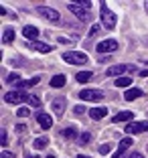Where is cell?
<instances>
[{
  "instance_id": "cell-1",
  "label": "cell",
  "mask_w": 148,
  "mask_h": 158,
  "mask_svg": "<svg viewBox=\"0 0 148 158\" xmlns=\"http://www.w3.org/2000/svg\"><path fill=\"white\" fill-rule=\"evenodd\" d=\"M99 16H102V24L108 28V31H112V28H116L118 16H116L114 12H112V10L108 8L106 4H102V8H99Z\"/></svg>"
},
{
  "instance_id": "cell-2",
  "label": "cell",
  "mask_w": 148,
  "mask_h": 158,
  "mask_svg": "<svg viewBox=\"0 0 148 158\" xmlns=\"http://www.w3.org/2000/svg\"><path fill=\"white\" fill-rule=\"evenodd\" d=\"M67 8H69L73 14H77L81 20H89V12H87L89 2H69V4H67Z\"/></svg>"
},
{
  "instance_id": "cell-3",
  "label": "cell",
  "mask_w": 148,
  "mask_h": 158,
  "mask_svg": "<svg viewBox=\"0 0 148 158\" xmlns=\"http://www.w3.org/2000/svg\"><path fill=\"white\" fill-rule=\"evenodd\" d=\"M63 61L71 63V65H83V63H87V55L81 51H67L63 53Z\"/></svg>"
},
{
  "instance_id": "cell-4",
  "label": "cell",
  "mask_w": 148,
  "mask_h": 158,
  "mask_svg": "<svg viewBox=\"0 0 148 158\" xmlns=\"http://www.w3.org/2000/svg\"><path fill=\"white\" fill-rule=\"evenodd\" d=\"M4 102L6 103H20V102H28L27 91H20V89H12V91L4 93Z\"/></svg>"
},
{
  "instance_id": "cell-5",
  "label": "cell",
  "mask_w": 148,
  "mask_h": 158,
  "mask_svg": "<svg viewBox=\"0 0 148 158\" xmlns=\"http://www.w3.org/2000/svg\"><path fill=\"white\" fill-rule=\"evenodd\" d=\"M102 89H81L79 91V99H83V102H102Z\"/></svg>"
},
{
  "instance_id": "cell-6",
  "label": "cell",
  "mask_w": 148,
  "mask_h": 158,
  "mask_svg": "<svg viewBox=\"0 0 148 158\" xmlns=\"http://www.w3.org/2000/svg\"><path fill=\"white\" fill-rule=\"evenodd\" d=\"M97 53H112L118 49V41H114V39H106V41H99L97 43Z\"/></svg>"
},
{
  "instance_id": "cell-7",
  "label": "cell",
  "mask_w": 148,
  "mask_h": 158,
  "mask_svg": "<svg viewBox=\"0 0 148 158\" xmlns=\"http://www.w3.org/2000/svg\"><path fill=\"white\" fill-rule=\"evenodd\" d=\"M37 12L41 16H45L47 20H51V23H57L59 20V12L55 8H49V6H37Z\"/></svg>"
},
{
  "instance_id": "cell-8",
  "label": "cell",
  "mask_w": 148,
  "mask_h": 158,
  "mask_svg": "<svg viewBox=\"0 0 148 158\" xmlns=\"http://www.w3.org/2000/svg\"><path fill=\"white\" fill-rule=\"evenodd\" d=\"M140 132H148V122H130L126 126V134H140Z\"/></svg>"
},
{
  "instance_id": "cell-9",
  "label": "cell",
  "mask_w": 148,
  "mask_h": 158,
  "mask_svg": "<svg viewBox=\"0 0 148 158\" xmlns=\"http://www.w3.org/2000/svg\"><path fill=\"white\" fill-rule=\"evenodd\" d=\"M134 69H136L134 65H114V67H110V69L106 71V75H110V77H118V75L126 73V71H134Z\"/></svg>"
},
{
  "instance_id": "cell-10",
  "label": "cell",
  "mask_w": 148,
  "mask_h": 158,
  "mask_svg": "<svg viewBox=\"0 0 148 158\" xmlns=\"http://www.w3.org/2000/svg\"><path fill=\"white\" fill-rule=\"evenodd\" d=\"M23 35H24V39H28V43H31V41H37V37H39V28H37V27H32V24H27V27L23 28Z\"/></svg>"
},
{
  "instance_id": "cell-11",
  "label": "cell",
  "mask_w": 148,
  "mask_h": 158,
  "mask_svg": "<svg viewBox=\"0 0 148 158\" xmlns=\"http://www.w3.org/2000/svg\"><path fill=\"white\" fill-rule=\"evenodd\" d=\"M28 47L35 49V51H39V53H51L53 51L51 45H47V43H39V41H31V43H28Z\"/></svg>"
},
{
  "instance_id": "cell-12",
  "label": "cell",
  "mask_w": 148,
  "mask_h": 158,
  "mask_svg": "<svg viewBox=\"0 0 148 158\" xmlns=\"http://www.w3.org/2000/svg\"><path fill=\"white\" fill-rule=\"evenodd\" d=\"M37 122H39V126H41L43 130H49L53 126V118L49 116V114H39L37 116Z\"/></svg>"
},
{
  "instance_id": "cell-13",
  "label": "cell",
  "mask_w": 148,
  "mask_h": 158,
  "mask_svg": "<svg viewBox=\"0 0 148 158\" xmlns=\"http://www.w3.org/2000/svg\"><path fill=\"white\" fill-rule=\"evenodd\" d=\"M39 81H41V77L37 75V77H31V79H27V81H20V83L16 85L14 89H20V91H24V89H28V87H35Z\"/></svg>"
},
{
  "instance_id": "cell-14",
  "label": "cell",
  "mask_w": 148,
  "mask_h": 158,
  "mask_svg": "<svg viewBox=\"0 0 148 158\" xmlns=\"http://www.w3.org/2000/svg\"><path fill=\"white\" fill-rule=\"evenodd\" d=\"M108 116V107H91L89 110V118L91 120H102Z\"/></svg>"
},
{
  "instance_id": "cell-15",
  "label": "cell",
  "mask_w": 148,
  "mask_h": 158,
  "mask_svg": "<svg viewBox=\"0 0 148 158\" xmlns=\"http://www.w3.org/2000/svg\"><path fill=\"white\" fill-rule=\"evenodd\" d=\"M53 110H55L57 116H63L65 114V98H55L53 99Z\"/></svg>"
},
{
  "instance_id": "cell-16",
  "label": "cell",
  "mask_w": 148,
  "mask_h": 158,
  "mask_svg": "<svg viewBox=\"0 0 148 158\" xmlns=\"http://www.w3.org/2000/svg\"><path fill=\"white\" fill-rule=\"evenodd\" d=\"M124 98L128 99V102H132V99H138V98H142V89H136V87H132V89H126Z\"/></svg>"
},
{
  "instance_id": "cell-17",
  "label": "cell",
  "mask_w": 148,
  "mask_h": 158,
  "mask_svg": "<svg viewBox=\"0 0 148 158\" xmlns=\"http://www.w3.org/2000/svg\"><path fill=\"white\" fill-rule=\"evenodd\" d=\"M130 146H132V138H122V142H120V146H118L116 154H118V156H122V154H124Z\"/></svg>"
},
{
  "instance_id": "cell-18",
  "label": "cell",
  "mask_w": 148,
  "mask_h": 158,
  "mask_svg": "<svg viewBox=\"0 0 148 158\" xmlns=\"http://www.w3.org/2000/svg\"><path fill=\"white\" fill-rule=\"evenodd\" d=\"M65 83H67V79H65V75H61V73L53 75V79H51V87H63Z\"/></svg>"
},
{
  "instance_id": "cell-19",
  "label": "cell",
  "mask_w": 148,
  "mask_h": 158,
  "mask_svg": "<svg viewBox=\"0 0 148 158\" xmlns=\"http://www.w3.org/2000/svg\"><path fill=\"white\" fill-rule=\"evenodd\" d=\"M132 118H134L132 112H120V114L114 116V122H128V120H132Z\"/></svg>"
},
{
  "instance_id": "cell-20",
  "label": "cell",
  "mask_w": 148,
  "mask_h": 158,
  "mask_svg": "<svg viewBox=\"0 0 148 158\" xmlns=\"http://www.w3.org/2000/svg\"><path fill=\"white\" fill-rule=\"evenodd\" d=\"M75 79H77L79 83H87L89 79H91V71H81V73L75 75Z\"/></svg>"
},
{
  "instance_id": "cell-21",
  "label": "cell",
  "mask_w": 148,
  "mask_h": 158,
  "mask_svg": "<svg viewBox=\"0 0 148 158\" xmlns=\"http://www.w3.org/2000/svg\"><path fill=\"white\" fill-rule=\"evenodd\" d=\"M47 146H49V138H45V136L35 140V148L37 150H43V148H47Z\"/></svg>"
},
{
  "instance_id": "cell-22",
  "label": "cell",
  "mask_w": 148,
  "mask_h": 158,
  "mask_svg": "<svg viewBox=\"0 0 148 158\" xmlns=\"http://www.w3.org/2000/svg\"><path fill=\"white\" fill-rule=\"evenodd\" d=\"M61 134H63V138H75V136H77V130H75V126H69V128H65L63 132H61Z\"/></svg>"
},
{
  "instance_id": "cell-23",
  "label": "cell",
  "mask_w": 148,
  "mask_h": 158,
  "mask_svg": "<svg viewBox=\"0 0 148 158\" xmlns=\"http://www.w3.org/2000/svg\"><path fill=\"white\" fill-rule=\"evenodd\" d=\"M132 85V79L130 77H118L116 79V87H130Z\"/></svg>"
},
{
  "instance_id": "cell-24",
  "label": "cell",
  "mask_w": 148,
  "mask_h": 158,
  "mask_svg": "<svg viewBox=\"0 0 148 158\" xmlns=\"http://www.w3.org/2000/svg\"><path fill=\"white\" fill-rule=\"evenodd\" d=\"M2 41H4V43H12L14 41V31H12V28H6V31H4Z\"/></svg>"
},
{
  "instance_id": "cell-25",
  "label": "cell",
  "mask_w": 148,
  "mask_h": 158,
  "mask_svg": "<svg viewBox=\"0 0 148 158\" xmlns=\"http://www.w3.org/2000/svg\"><path fill=\"white\" fill-rule=\"evenodd\" d=\"M6 81H8V83H16V85H19L20 83V73H10L8 77H6Z\"/></svg>"
},
{
  "instance_id": "cell-26",
  "label": "cell",
  "mask_w": 148,
  "mask_h": 158,
  "mask_svg": "<svg viewBox=\"0 0 148 158\" xmlns=\"http://www.w3.org/2000/svg\"><path fill=\"white\" fill-rule=\"evenodd\" d=\"M89 140H91V134H89V132H83V134L79 136V144H89Z\"/></svg>"
},
{
  "instance_id": "cell-27",
  "label": "cell",
  "mask_w": 148,
  "mask_h": 158,
  "mask_svg": "<svg viewBox=\"0 0 148 158\" xmlns=\"http://www.w3.org/2000/svg\"><path fill=\"white\" fill-rule=\"evenodd\" d=\"M28 103H31L32 107H41V99H39L37 95H28Z\"/></svg>"
},
{
  "instance_id": "cell-28",
  "label": "cell",
  "mask_w": 148,
  "mask_h": 158,
  "mask_svg": "<svg viewBox=\"0 0 148 158\" xmlns=\"http://www.w3.org/2000/svg\"><path fill=\"white\" fill-rule=\"evenodd\" d=\"M0 144H2V148L8 144V136H6V132H4V130L0 132Z\"/></svg>"
},
{
  "instance_id": "cell-29",
  "label": "cell",
  "mask_w": 148,
  "mask_h": 158,
  "mask_svg": "<svg viewBox=\"0 0 148 158\" xmlns=\"http://www.w3.org/2000/svg\"><path fill=\"white\" fill-rule=\"evenodd\" d=\"M112 150V144H102L99 146V154H108Z\"/></svg>"
},
{
  "instance_id": "cell-30",
  "label": "cell",
  "mask_w": 148,
  "mask_h": 158,
  "mask_svg": "<svg viewBox=\"0 0 148 158\" xmlns=\"http://www.w3.org/2000/svg\"><path fill=\"white\" fill-rule=\"evenodd\" d=\"M16 114H19V118H27L28 116V107H19V112H16Z\"/></svg>"
},
{
  "instance_id": "cell-31",
  "label": "cell",
  "mask_w": 148,
  "mask_h": 158,
  "mask_svg": "<svg viewBox=\"0 0 148 158\" xmlns=\"http://www.w3.org/2000/svg\"><path fill=\"white\" fill-rule=\"evenodd\" d=\"M97 31H99V24H93V27H91V31H89V37H95V35H97Z\"/></svg>"
},
{
  "instance_id": "cell-32",
  "label": "cell",
  "mask_w": 148,
  "mask_h": 158,
  "mask_svg": "<svg viewBox=\"0 0 148 158\" xmlns=\"http://www.w3.org/2000/svg\"><path fill=\"white\" fill-rule=\"evenodd\" d=\"M14 154L12 152H8V150H4V152H2V158H12Z\"/></svg>"
},
{
  "instance_id": "cell-33",
  "label": "cell",
  "mask_w": 148,
  "mask_h": 158,
  "mask_svg": "<svg viewBox=\"0 0 148 158\" xmlns=\"http://www.w3.org/2000/svg\"><path fill=\"white\" fill-rule=\"evenodd\" d=\"M83 112H85L83 106H77V107H75V114H83Z\"/></svg>"
},
{
  "instance_id": "cell-34",
  "label": "cell",
  "mask_w": 148,
  "mask_h": 158,
  "mask_svg": "<svg viewBox=\"0 0 148 158\" xmlns=\"http://www.w3.org/2000/svg\"><path fill=\"white\" fill-rule=\"evenodd\" d=\"M130 158H144L142 154H130Z\"/></svg>"
},
{
  "instance_id": "cell-35",
  "label": "cell",
  "mask_w": 148,
  "mask_h": 158,
  "mask_svg": "<svg viewBox=\"0 0 148 158\" xmlns=\"http://www.w3.org/2000/svg\"><path fill=\"white\" fill-rule=\"evenodd\" d=\"M77 158H89V156H85V154H79V156Z\"/></svg>"
},
{
  "instance_id": "cell-36",
  "label": "cell",
  "mask_w": 148,
  "mask_h": 158,
  "mask_svg": "<svg viewBox=\"0 0 148 158\" xmlns=\"http://www.w3.org/2000/svg\"><path fill=\"white\" fill-rule=\"evenodd\" d=\"M112 158H122V156H118V154H112Z\"/></svg>"
},
{
  "instance_id": "cell-37",
  "label": "cell",
  "mask_w": 148,
  "mask_h": 158,
  "mask_svg": "<svg viewBox=\"0 0 148 158\" xmlns=\"http://www.w3.org/2000/svg\"><path fill=\"white\" fill-rule=\"evenodd\" d=\"M47 158H57V156H55V154H49V156H47Z\"/></svg>"
},
{
  "instance_id": "cell-38",
  "label": "cell",
  "mask_w": 148,
  "mask_h": 158,
  "mask_svg": "<svg viewBox=\"0 0 148 158\" xmlns=\"http://www.w3.org/2000/svg\"><path fill=\"white\" fill-rule=\"evenodd\" d=\"M27 158H39V154H35V156H27Z\"/></svg>"
},
{
  "instance_id": "cell-39",
  "label": "cell",
  "mask_w": 148,
  "mask_h": 158,
  "mask_svg": "<svg viewBox=\"0 0 148 158\" xmlns=\"http://www.w3.org/2000/svg\"><path fill=\"white\" fill-rule=\"evenodd\" d=\"M144 6H146V10H148V2H146V4H144Z\"/></svg>"
}]
</instances>
